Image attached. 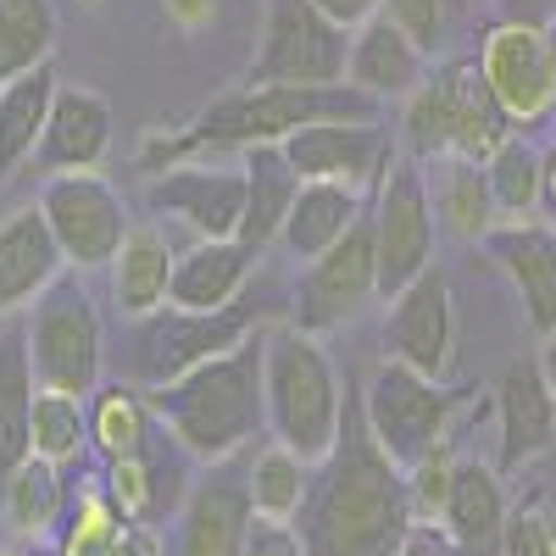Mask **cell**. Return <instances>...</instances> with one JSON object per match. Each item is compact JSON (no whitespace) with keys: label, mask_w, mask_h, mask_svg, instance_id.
<instances>
[{"label":"cell","mask_w":556,"mask_h":556,"mask_svg":"<svg viewBox=\"0 0 556 556\" xmlns=\"http://www.w3.org/2000/svg\"><path fill=\"white\" fill-rule=\"evenodd\" d=\"M295 518L306 556H395V545L417 523L406 501V473L374 445L351 384H345L340 440L323 462H312L306 501Z\"/></svg>","instance_id":"cell-1"},{"label":"cell","mask_w":556,"mask_h":556,"mask_svg":"<svg viewBox=\"0 0 556 556\" xmlns=\"http://www.w3.org/2000/svg\"><path fill=\"white\" fill-rule=\"evenodd\" d=\"M379 101L362 96L356 84H245L240 96L212 101L190 128H178L173 139H151L146 162L151 173L195 156V151H245V146H278L290 128L323 123V117H374Z\"/></svg>","instance_id":"cell-2"},{"label":"cell","mask_w":556,"mask_h":556,"mask_svg":"<svg viewBox=\"0 0 556 556\" xmlns=\"http://www.w3.org/2000/svg\"><path fill=\"white\" fill-rule=\"evenodd\" d=\"M151 417H162L178 451L201 462H223L240 445H251L267 429V401H262V334H245L223 356L178 374L173 384H156Z\"/></svg>","instance_id":"cell-3"},{"label":"cell","mask_w":556,"mask_h":556,"mask_svg":"<svg viewBox=\"0 0 556 556\" xmlns=\"http://www.w3.org/2000/svg\"><path fill=\"white\" fill-rule=\"evenodd\" d=\"M262 401L267 429L278 445H290L301 462H323L340 440L345 417V379L306 329H273L262 334Z\"/></svg>","instance_id":"cell-4"},{"label":"cell","mask_w":556,"mask_h":556,"mask_svg":"<svg viewBox=\"0 0 556 556\" xmlns=\"http://www.w3.org/2000/svg\"><path fill=\"white\" fill-rule=\"evenodd\" d=\"M506 134H513V117L495 106L479 62H445L424 73V84L406 96V146L417 162L434 156L484 162Z\"/></svg>","instance_id":"cell-5"},{"label":"cell","mask_w":556,"mask_h":556,"mask_svg":"<svg viewBox=\"0 0 556 556\" xmlns=\"http://www.w3.org/2000/svg\"><path fill=\"white\" fill-rule=\"evenodd\" d=\"M28 367H34V384L39 390H62V395H78L89 401L101 384V356H106V340H101V317H96V301L78 278H51L39 290L28 323Z\"/></svg>","instance_id":"cell-6"},{"label":"cell","mask_w":556,"mask_h":556,"mask_svg":"<svg viewBox=\"0 0 556 556\" xmlns=\"http://www.w3.org/2000/svg\"><path fill=\"white\" fill-rule=\"evenodd\" d=\"M362 401V424L374 434V445L395 462V468H412L424 451H434L451 434V412H456V390H445L429 374H412L401 362H379L374 379H367Z\"/></svg>","instance_id":"cell-7"},{"label":"cell","mask_w":556,"mask_h":556,"mask_svg":"<svg viewBox=\"0 0 556 556\" xmlns=\"http://www.w3.org/2000/svg\"><path fill=\"white\" fill-rule=\"evenodd\" d=\"M374 223V262H379V295L390 301L395 290H406L417 273L434 267V201H429V173L417 156H390V167L379 173V201L367 212Z\"/></svg>","instance_id":"cell-8"},{"label":"cell","mask_w":556,"mask_h":556,"mask_svg":"<svg viewBox=\"0 0 556 556\" xmlns=\"http://www.w3.org/2000/svg\"><path fill=\"white\" fill-rule=\"evenodd\" d=\"M262 306L251 301H228L212 312H190V306H156L139 317V340H134V374L139 384H173L178 374L223 356L228 345H240L245 334H256Z\"/></svg>","instance_id":"cell-9"},{"label":"cell","mask_w":556,"mask_h":556,"mask_svg":"<svg viewBox=\"0 0 556 556\" xmlns=\"http://www.w3.org/2000/svg\"><path fill=\"white\" fill-rule=\"evenodd\" d=\"M345 51L351 28L323 17L312 0H267L245 84H345Z\"/></svg>","instance_id":"cell-10"},{"label":"cell","mask_w":556,"mask_h":556,"mask_svg":"<svg viewBox=\"0 0 556 556\" xmlns=\"http://www.w3.org/2000/svg\"><path fill=\"white\" fill-rule=\"evenodd\" d=\"M34 206L67 267H106L128 235V206L96 167L51 173Z\"/></svg>","instance_id":"cell-11"},{"label":"cell","mask_w":556,"mask_h":556,"mask_svg":"<svg viewBox=\"0 0 556 556\" xmlns=\"http://www.w3.org/2000/svg\"><path fill=\"white\" fill-rule=\"evenodd\" d=\"M374 295H379L374 223H367V212H362L329 251H317L306 262L301 295H295V329L329 334V329H340V323H351Z\"/></svg>","instance_id":"cell-12"},{"label":"cell","mask_w":556,"mask_h":556,"mask_svg":"<svg viewBox=\"0 0 556 556\" xmlns=\"http://www.w3.org/2000/svg\"><path fill=\"white\" fill-rule=\"evenodd\" d=\"M384 356L401 362V367H412V374L445 379V367L456 356V312H451V285H445L440 267L417 273L406 290L390 295Z\"/></svg>","instance_id":"cell-13"},{"label":"cell","mask_w":556,"mask_h":556,"mask_svg":"<svg viewBox=\"0 0 556 556\" xmlns=\"http://www.w3.org/2000/svg\"><path fill=\"white\" fill-rule=\"evenodd\" d=\"M285 162L295 167V178H334V184H379V173L390 167V134L367 117H323V123H301L278 139Z\"/></svg>","instance_id":"cell-14"},{"label":"cell","mask_w":556,"mask_h":556,"mask_svg":"<svg viewBox=\"0 0 556 556\" xmlns=\"http://www.w3.org/2000/svg\"><path fill=\"white\" fill-rule=\"evenodd\" d=\"M479 73L490 84L495 106L513 123H540L556 106L551 89V56H545V28L529 23H495L479 45Z\"/></svg>","instance_id":"cell-15"},{"label":"cell","mask_w":556,"mask_h":556,"mask_svg":"<svg viewBox=\"0 0 556 556\" xmlns=\"http://www.w3.org/2000/svg\"><path fill=\"white\" fill-rule=\"evenodd\" d=\"M151 206L173 212L178 223H190L201 240H228L240 235V212H245V173L240 167H162L151 173Z\"/></svg>","instance_id":"cell-16"},{"label":"cell","mask_w":556,"mask_h":556,"mask_svg":"<svg viewBox=\"0 0 556 556\" xmlns=\"http://www.w3.org/2000/svg\"><path fill=\"white\" fill-rule=\"evenodd\" d=\"M484 245L501 262V273L513 278L529 329L540 340L556 334V228L534 217H501L484 235Z\"/></svg>","instance_id":"cell-17"},{"label":"cell","mask_w":556,"mask_h":556,"mask_svg":"<svg viewBox=\"0 0 556 556\" xmlns=\"http://www.w3.org/2000/svg\"><path fill=\"white\" fill-rule=\"evenodd\" d=\"M245 523H251V495H245V468L217 462L190 495H184L178 518V556H240L245 551Z\"/></svg>","instance_id":"cell-18"},{"label":"cell","mask_w":556,"mask_h":556,"mask_svg":"<svg viewBox=\"0 0 556 556\" xmlns=\"http://www.w3.org/2000/svg\"><path fill=\"white\" fill-rule=\"evenodd\" d=\"M429 73V51L417 45L390 23V17H367L351 28V51H345V84H356L362 96H374L379 106L390 101H406L417 84Z\"/></svg>","instance_id":"cell-19"},{"label":"cell","mask_w":556,"mask_h":556,"mask_svg":"<svg viewBox=\"0 0 556 556\" xmlns=\"http://www.w3.org/2000/svg\"><path fill=\"white\" fill-rule=\"evenodd\" d=\"M495 424H501V468H523L556 445V401L540 362H513L495 379Z\"/></svg>","instance_id":"cell-20"},{"label":"cell","mask_w":556,"mask_h":556,"mask_svg":"<svg viewBox=\"0 0 556 556\" xmlns=\"http://www.w3.org/2000/svg\"><path fill=\"white\" fill-rule=\"evenodd\" d=\"M112 146V106L106 96L84 84H56V101H51V117H45V134H39V156L51 173H67V167H96Z\"/></svg>","instance_id":"cell-21"},{"label":"cell","mask_w":556,"mask_h":556,"mask_svg":"<svg viewBox=\"0 0 556 556\" xmlns=\"http://www.w3.org/2000/svg\"><path fill=\"white\" fill-rule=\"evenodd\" d=\"M256 267V251L245 240H195L190 251L173 256V278H167V301L190 306V312H212L245 295V278Z\"/></svg>","instance_id":"cell-22"},{"label":"cell","mask_w":556,"mask_h":556,"mask_svg":"<svg viewBox=\"0 0 556 556\" xmlns=\"http://www.w3.org/2000/svg\"><path fill=\"white\" fill-rule=\"evenodd\" d=\"M62 251L45 228L39 206H23L0 223V317H12L39 301V290L62 273Z\"/></svg>","instance_id":"cell-23"},{"label":"cell","mask_w":556,"mask_h":556,"mask_svg":"<svg viewBox=\"0 0 556 556\" xmlns=\"http://www.w3.org/2000/svg\"><path fill=\"white\" fill-rule=\"evenodd\" d=\"M440 523H445L451 551H468V556H484L501 540L506 495H501V473L490 468V462H456L451 495L440 506Z\"/></svg>","instance_id":"cell-24"},{"label":"cell","mask_w":556,"mask_h":556,"mask_svg":"<svg viewBox=\"0 0 556 556\" xmlns=\"http://www.w3.org/2000/svg\"><path fill=\"white\" fill-rule=\"evenodd\" d=\"M362 212H367V201H362L356 184L301 178V190H295V201H290V212H285L278 240H285V251H295L301 262H312L317 251H329Z\"/></svg>","instance_id":"cell-25"},{"label":"cell","mask_w":556,"mask_h":556,"mask_svg":"<svg viewBox=\"0 0 556 556\" xmlns=\"http://www.w3.org/2000/svg\"><path fill=\"white\" fill-rule=\"evenodd\" d=\"M240 173H245V212H240V235L235 240H245L262 256L278 240V228H285V212H290V201L301 190V178H295V167L285 162L278 146H245Z\"/></svg>","instance_id":"cell-26"},{"label":"cell","mask_w":556,"mask_h":556,"mask_svg":"<svg viewBox=\"0 0 556 556\" xmlns=\"http://www.w3.org/2000/svg\"><path fill=\"white\" fill-rule=\"evenodd\" d=\"M173 245L156 223H128V235L112 256V295L128 317H146L167 306V278H173Z\"/></svg>","instance_id":"cell-27"},{"label":"cell","mask_w":556,"mask_h":556,"mask_svg":"<svg viewBox=\"0 0 556 556\" xmlns=\"http://www.w3.org/2000/svg\"><path fill=\"white\" fill-rule=\"evenodd\" d=\"M56 84L62 78L51 62H39V67L0 84V184L17 173L23 156H34L45 117H51V101H56Z\"/></svg>","instance_id":"cell-28"},{"label":"cell","mask_w":556,"mask_h":556,"mask_svg":"<svg viewBox=\"0 0 556 556\" xmlns=\"http://www.w3.org/2000/svg\"><path fill=\"white\" fill-rule=\"evenodd\" d=\"M429 201H434V223H445L456 240H484L501 223L484 162H473V156H434Z\"/></svg>","instance_id":"cell-29"},{"label":"cell","mask_w":556,"mask_h":556,"mask_svg":"<svg viewBox=\"0 0 556 556\" xmlns=\"http://www.w3.org/2000/svg\"><path fill=\"white\" fill-rule=\"evenodd\" d=\"M0 506H7V523L23 540H45L67 513V490H62L56 462L23 456L12 473H0Z\"/></svg>","instance_id":"cell-30"},{"label":"cell","mask_w":556,"mask_h":556,"mask_svg":"<svg viewBox=\"0 0 556 556\" xmlns=\"http://www.w3.org/2000/svg\"><path fill=\"white\" fill-rule=\"evenodd\" d=\"M28 412H34L28 334H23V323H12L0 334V473H12L28 456Z\"/></svg>","instance_id":"cell-31"},{"label":"cell","mask_w":556,"mask_h":556,"mask_svg":"<svg viewBox=\"0 0 556 556\" xmlns=\"http://www.w3.org/2000/svg\"><path fill=\"white\" fill-rule=\"evenodd\" d=\"M89 417V440L101 445L106 462H123V456H139L151 445L156 424H151V401L139 390H123V384H96V401L84 406Z\"/></svg>","instance_id":"cell-32"},{"label":"cell","mask_w":556,"mask_h":556,"mask_svg":"<svg viewBox=\"0 0 556 556\" xmlns=\"http://www.w3.org/2000/svg\"><path fill=\"white\" fill-rule=\"evenodd\" d=\"M51 51H56L51 0H0V84L51 62Z\"/></svg>","instance_id":"cell-33"},{"label":"cell","mask_w":556,"mask_h":556,"mask_svg":"<svg viewBox=\"0 0 556 556\" xmlns=\"http://www.w3.org/2000/svg\"><path fill=\"white\" fill-rule=\"evenodd\" d=\"M306 479H312V462H301L290 445H262L245 462V495H251V513L262 518H295L301 501H306Z\"/></svg>","instance_id":"cell-34"},{"label":"cell","mask_w":556,"mask_h":556,"mask_svg":"<svg viewBox=\"0 0 556 556\" xmlns=\"http://www.w3.org/2000/svg\"><path fill=\"white\" fill-rule=\"evenodd\" d=\"M89 440V417H84V401L78 395H62V390H39L34 384V412H28V456H45V462H73Z\"/></svg>","instance_id":"cell-35"},{"label":"cell","mask_w":556,"mask_h":556,"mask_svg":"<svg viewBox=\"0 0 556 556\" xmlns=\"http://www.w3.org/2000/svg\"><path fill=\"white\" fill-rule=\"evenodd\" d=\"M484 178H490V195H495L501 217H529L540 206V146L506 134L484 156Z\"/></svg>","instance_id":"cell-36"},{"label":"cell","mask_w":556,"mask_h":556,"mask_svg":"<svg viewBox=\"0 0 556 556\" xmlns=\"http://www.w3.org/2000/svg\"><path fill=\"white\" fill-rule=\"evenodd\" d=\"M406 473V501H412V518H440V506H445V495H451V473H456V456H451V445L440 440L434 451H424L412 462V468H401Z\"/></svg>","instance_id":"cell-37"},{"label":"cell","mask_w":556,"mask_h":556,"mask_svg":"<svg viewBox=\"0 0 556 556\" xmlns=\"http://www.w3.org/2000/svg\"><path fill=\"white\" fill-rule=\"evenodd\" d=\"M379 17H390L417 51L434 56V45L445 39V17H451V0H379Z\"/></svg>","instance_id":"cell-38"},{"label":"cell","mask_w":556,"mask_h":556,"mask_svg":"<svg viewBox=\"0 0 556 556\" xmlns=\"http://www.w3.org/2000/svg\"><path fill=\"white\" fill-rule=\"evenodd\" d=\"M551 540H556V529L545 523L540 506H518V513H506L495 545H501V556H551Z\"/></svg>","instance_id":"cell-39"},{"label":"cell","mask_w":556,"mask_h":556,"mask_svg":"<svg viewBox=\"0 0 556 556\" xmlns=\"http://www.w3.org/2000/svg\"><path fill=\"white\" fill-rule=\"evenodd\" d=\"M240 556H306L295 518H262V513H251V523H245V551H240Z\"/></svg>","instance_id":"cell-40"},{"label":"cell","mask_w":556,"mask_h":556,"mask_svg":"<svg viewBox=\"0 0 556 556\" xmlns=\"http://www.w3.org/2000/svg\"><path fill=\"white\" fill-rule=\"evenodd\" d=\"M501 23H529V28H545L556 17V0H495Z\"/></svg>","instance_id":"cell-41"},{"label":"cell","mask_w":556,"mask_h":556,"mask_svg":"<svg viewBox=\"0 0 556 556\" xmlns=\"http://www.w3.org/2000/svg\"><path fill=\"white\" fill-rule=\"evenodd\" d=\"M117 556H167L162 551V540H156V523H123V534H117Z\"/></svg>","instance_id":"cell-42"},{"label":"cell","mask_w":556,"mask_h":556,"mask_svg":"<svg viewBox=\"0 0 556 556\" xmlns=\"http://www.w3.org/2000/svg\"><path fill=\"white\" fill-rule=\"evenodd\" d=\"M395 556H456V551H451V540H445V534H434L429 523H412V529H406V540L395 545Z\"/></svg>","instance_id":"cell-43"},{"label":"cell","mask_w":556,"mask_h":556,"mask_svg":"<svg viewBox=\"0 0 556 556\" xmlns=\"http://www.w3.org/2000/svg\"><path fill=\"white\" fill-rule=\"evenodd\" d=\"M312 7L323 17H334L340 28H356V23H367V17L379 12V0H312Z\"/></svg>","instance_id":"cell-44"},{"label":"cell","mask_w":556,"mask_h":556,"mask_svg":"<svg viewBox=\"0 0 556 556\" xmlns=\"http://www.w3.org/2000/svg\"><path fill=\"white\" fill-rule=\"evenodd\" d=\"M540 206H545V217L556 228V139L540 151Z\"/></svg>","instance_id":"cell-45"},{"label":"cell","mask_w":556,"mask_h":556,"mask_svg":"<svg viewBox=\"0 0 556 556\" xmlns=\"http://www.w3.org/2000/svg\"><path fill=\"white\" fill-rule=\"evenodd\" d=\"M167 12H173L184 28H195V23L212 17V0H167Z\"/></svg>","instance_id":"cell-46"},{"label":"cell","mask_w":556,"mask_h":556,"mask_svg":"<svg viewBox=\"0 0 556 556\" xmlns=\"http://www.w3.org/2000/svg\"><path fill=\"white\" fill-rule=\"evenodd\" d=\"M540 374L551 384V401H556V334H545V351H540Z\"/></svg>","instance_id":"cell-47"},{"label":"cell","mask_w":556,"mask_h":556,"mask_svg":"<svg viewBox=\"0 0 556 556\" xmlns=\"http://www.w3.org/2000/svg\"><path fill=\"white\" fill-rule=\"evenodd\" d=\"M545 56H551V89H556V17L545 23Z\"/></svg>","instance_id":"cell-48"},{"label":"cell","mask_w":556,"mask_h":556,"mask_svg":"<svg viewBox=\"0 0 556 556\" xmlns=\"http://www.w3.org/2000/svg\"><path fill=\"white\" fill-rule=\"evenodd\" d=\"M23 556H62L56 545H45V540H34V551H23Z\"/></svg>","instance_id":"cell-49"},{"label":"cell","mask_w":556,"mask_h":556,"mask_svg":"<svg viewBox=\"0 0 556 556\" xmlns=\"http://www.w3.org/2000/svg\"><path fill=\"white\" fill-rule=\"evenodd\" d=\"M0 556H23V551H12V545H0Z\"/></svg>","instance_id":"cell-50"},{"label":"cell","mask_w":556,"mask_h":556,"mask_svg":"<svg viewBox=\"0 0 556 556\" xmlns=\"http://www.w3.org/2000/svg\"><path fill=\"white\" fill-rule=\"evenodd\" d=\"M78 7H101V0H78Z\"/></svg>","instance_id":"cell-51"},{"label":"cell","mask_w":556,"mask_h":556,"mask_svg":"<svg viewBox=\"0 0 556 556\" xmlns=\"http://www.w3.org/2000/svg\"><path fill=\"white\" fill-rule=\"evenodd\" d=\"M551 556H556V540H551Z\"/></svg>","instance_id":"cell-52"}]
</instances>
